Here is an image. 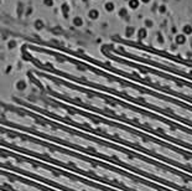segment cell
<instances>
[{
  "mask_svg": "<svg viewBox=\"0 0 192 191\" xmlns=\"http://www.w3.org/2000/svg\"><path fill=\"white\" fill-rule=\"evenodd\" d=\"M134 28H132V26H129V28H126V30H125V34H126V36H132L134 34Z\"/></svg>",
  "mask_w": 192,
  "mask_h": 191,
  "instance_id": "8992f818",
  "label": "cell"
},
{
  "mask_svg": "<svg viewBox=\"0 0 192 191\" xmlns=\"http://www.w3.org/2000/svg\"><path fill=\"white\" fill-rule=\"evenodd\" d=\"M176 40H177V42H180V44H182V42H185V40H186V37H185L183 35H177V36H176Z\"/></svg>",
  "mask_w": 192,
  "mask_h": 191,
  "instance_id": "ba28073f",
  "label": "cell"
},
{
  "mask_svg": "<svg viewBox=\"0 0 192 191\" xmlns=\"http://www.w3.org/2000/svg\"><path fill=\"white\" fill-rule=\"evenodd\" d=\"M141 1H143V3H149L150 0H141Z\"/></svg>",
  "mask_w": 192,
  "mask_h": 191,
  "instance_id": "9a60e30c",
  "label": "cell"
},
{
  "mask_svg": "<svg viewBox=\"0 0 192 191\" xmlns=\"http://www.w3.org/2000/svg\"><path fill=\"white\" fill-rule=\"evenodd\" d=\"M183 32H185V34H191L192 32V28H191V25H185V26H183Z\"/></svg>",
  "mask_w": 192,
  "mask_h": 191,
  "instance_id": "52a82bcc",
  "label": "cell"
},
{
  "mask_svg": "<svg viewBox=\"0 0 192 191\" xmlns=\"http://www.w3.org/2000/svg\"><path fill=\"white\" fill-rule=\"evenodd\" d=\"M145 24H146L148 26H150V25H152V21H151V20H146V21H145Z\"/></svg>",
  "mask_w": 192,
  "mask_h": 191,
  "instance_id": "5bb4252c",
  "label": "cell"
},
{
  "mask_svg": "<svg viewBox=\"0 0 192 191\" xmlns=\"http://www.w3.org/2000/svg\"><path fill=\"white\" fill-rule=\"evenodd\" d=\"M114 3H112V1H107L105 4H104V8H105V10L107 11H113L114 10Z\"/></svg>",
  "mask_w": 192,
  "mask_h": 191,
  "instance_id": "7a4b0ae2",
  "label": "cell"
},
{
  "mask_svg": "<svg viewBox=\"0 0 192 191\" xmlns=\"http://www.w3.org/2000/svg\"><path fill=\"white\" fill-rule=\"evenodd\" d=\"M138 35H139V37H141V39L145 37V36H146V30L144 29V28H141V29L138 31Z\"/></svg>",
  "mask_w": 192,
  "mask_h": 191,
  "instance_id": "5b68a950",
  "label": "cell"
},
{
  "mask_svg": "<svg viewBox=\"0 0 192 191\" xmlns=\"http://www.w3.org/2000/svg\"><path fill=\"white\" fill-rule=\"evenodd\" d=\"M73 24L74 26H82V24H83V20H82V17H79V16H76L73 19Z\"/></svg>",
  "mask_w": 192,
  "mask_h": 191,
  "instance_id": "3957f363",
  "label": "cell"
},
{
  "mask_svg": "<svg viewBox=\"0 0 192 191\" xmlns=\"http://www.w3.org/2000/svg\"><path fill=\"white\" fill-rule=\"evenodd\" d=\"M164 11H166V6L165 5H160V13H164Z\"/></svg>",
  "mask_w": 192,
  "mask_h": 191,
  "instance_id": "4fadbf2b",
  "label": "cell"
},
{
  "mask_svg": "<svg viewBox=\"0 0 192 191\" xmlns=\"http://www.w3.org/2000/svg\"><path fill=\"white\" fill-rule=\"evenodd\" d=\"M139 6V0H129V8L130 9H136Z\"/></svg>",
  "mask_w": 192,
  "mask_h": 191,
  "instance_id": "277c9868",
  "label": "cell"
},
{
  "mask_svg": "<svg viewBox=\"0 0 192 191\" xmlns=\"http://www.w3.org/2000/svg\"><path fill=\"white\" fill-rule=\"evenodd\" d=\"M44 4L46 6H52L53 5V0H44Z\"/></svg>",
  "mask_w": 192,
  "mask_h": 191,
  "instance_id": "30bf717a",
  "label": "cell"
},
{
  "mask_svg": "<svg viewBox=\"0 0 192 191\" xmlns=\"http://www.w3.org/2000/svg\"><path fill=\"white\" fill-rule=\"evenodd\" d=\"M62 10L66 13V11L68 10V5H67V4H63V5H62Z\"/></svg>",
  "mask_w": 192,
  "mask_h": 191,
  "instance_id": "7c38bea8",
  "label": "cell"
},
{
  "mask_svg": "<svg viewBox=\"0 0 192 191\" xmlns=\"http://www.w3.org/2000/svg\"><path fill=\"white\" fill-rule=\"evenodd\" d=\"M88 16L90 19H97V17L99 16V11H98L97 9H90L88 13Z\"/></svg>",
  "mask_w": 192,
  "mask_h": 191,
  "instance_id": "6da1fadb",
  "label": "cell"
},
{
  "mask_svg": "<svg viewBox=\"0 0 192 191\" xmlns=\"http://www.w3.org/2000/svg\"><path fill=\"white\" fill-rule=\"evenodd\" d=\"M119 15H120V16H123V15H126V9L121 8V9L119 10Z\"/></svg>",
  "mask_w": 192,
  "mask_h": 191,
  "instance_id": "8fae6325",
  "label": "cell"
},
{
  "mask_svg": "<svg viewBox=\"0 0 192 191\" xmlns=\"http://www.w3.org/2000/svg\"><path fill=\"white\" fill-rule=\"evenodd\" d=\"M35 25H36V28H37V29H41V28H44V22H42L41 20H36Z\"/></svg>",
  "mask_w": 192,
  "mask_h": 191,
  "instance_id": "9c48e42d",
  "label": "cell"
}]
</instances>
